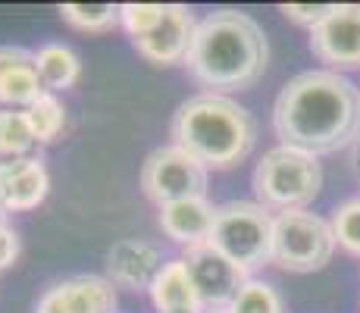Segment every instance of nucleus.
I'll list each match as a JSON object with an SVG mask.
<instances>
[{"mask_svg": "<svg viewBox=\"0 0 360 313\" xmlns=\"http://www.w3.org/2000/svg\"><path fill=\"white\" fill-rule=\"evenodd\" d=\"M34 66H38V75L44 82V88L51 94L66 91L75 82L82 79V60L72 47L60 44V41H51V44H41L34 51Z\"/></svg>", "mask_w": 360, "mask_h": 313, "instance_id": "nucleus-17", "label": "nucleus"}, {"mask_svg": "<svg viewBox=\"0 0 360 313\" xmlns=\"http://www.w3.org/2000/svg\"><path fill=\"white\" fill-rule=\"evenodd\" d=\"M25 120L32 125V135L38 144H51L63 135L66 129V107L60 103L57 94L47 91L41 101H34L29 110H25Z\"/></svg>", "mask_w": 360, "mask_h": 313, "instance_id": "nucleus-19", "label": "nucleus"}, {"mask_svg": "<svg viewBox=\"0 0 360 313\" xmlns=\"http://www.w3.org/2000/svg\"><path fill=\"white\" fill-rule=\"evenodd\" d=\"M354 151H357V160H360V135H357V141H354Z\"/></svg>", "mask_w": 360, "mask_h": 313, "instance_id": "nucleus-27", "label": "nucleus"}, {"mask_svg": "<svg viewBox=\"0 0 360 313\" xmlns=\"http://www.w3.org/2000/svg\"><path fill=\"white\" fill-rule=\"evenodd\" d=\"M310 51L329 69H360V4H335L332 16L310 32Z\"/></svg>", "mask_w": 360, "mask_h": 313, "instance_id": "nucleus-8", "label": "nucleus"}, {"mask_svg": "<svg viewBox=\"0 0 360 313\" xmlns=\"http://www.w3.org/2000/svg\"><path fill=\"white\" fill-rule=\"evenodd\" d=\"M166 16V4H120V25L131 34V41L144 38L160 25Z\"/></svg>", "mask_w": 360, "mask_h": 313, "instance_id": "nucleus-23", "label": "nucleus"}, {"mask_svg": "<svg viewBox=\"0 0 360 313\" xmlns=\"http://www.w3.org/2000/svg\"><path fill=\"white\" fill-rule=\"evenodd\" d=\"M19 257V235L13 226H6V219H0V269L13 267Z\"/></svg>", "mask_w": 360, "mask_h": 313, "instance_id": "nucleus-25", "label": "nucleus"}, {"mask_svg": "<svg viewBox=\"0 0 360 313\" xmlns=\"http://www.w3.org/2000/svg\"><path fill=\"white\" fill-rule=\"evenodd\" d=\"M51 191V172L41 157L0 160V204L6 213H29L44 204Z\"/></svg>", "mask_w": 360, "mask_h": 313, "instance_id": "nucleus-12", "label": "nucleus"}, {"mask_svg": "<svg viewBox=\"0 0 360 313\" xmlns=\"http://www.w3.org/2000/svg\"><path fill=\"white\" fill-rule=\"evenodd\" d=\"M229 313H285V307H282V295L276 291V285L263 279H245L238 295L232 298Z\"/></svg>", "mask_w": 360, "mask_h": 313, "instance_id": "nucleus-21", "label": "nucleus"}, {"mask_svg": "<svg viewBox=\"0 0 360 313\" xmlns=\"http://www.w3.org/2000/svg\"><path fill=\"white\" fill-rule=\"evenodd\" d=\"M335 254L329 219L310 210L273 213V257L269 263L285 273H316Z\"/></svg>", "mask_w": 360, "mask_h": 313, "instance_id": "nucleus-6", "label": "nucleus"}, {"mask_svg": "<svg viewBox=\"0 0 360 313\" xmlns=\"http://www.w3.org/2000/svg\"><path fill=\"white\" fill-rule=\"evenodd\" d=\"M116 285L107 276H72L41 295L34 313H113Z\"/></svg>", "mask_w": 360, "mask_h": 313, "instance_id": "nucleus-11", "label": "nucleus"}, {"mask_svg": "<svg viewBox=\"0 0 360 313\" xmlns=\"http://www.w3.org/2000/svg\"><path fill=\"white\" fill-rule=\"evenodd\" d=\"M60 16L66 25L88 34L113 32L120 25V4H63Z\"/></svg>", "mask_w": 360, "mask_h": 313, "instance_id": "nucleus-18", "label": "nucleus"}, {"mask_svg": "<svg viewBox=\"0 0 360 313\" xmlns=\"http://www.w3.org/2000/svg\"><path fill=\"white\" fill-rule=\"evenodd\" d=\"M273 129L285 148L314 157L335 154L360 135V88L329 69L295 75L273 103Z\"/></svg>", "mask_w": 360, "mask_h": 313, "instance_id": "nucleus-1", "label": "nucleus"}, {"mask_svg": "<svg viewBox=\"0 0 360 313\" xmlns=\"http://www.w3.org/2000/svg\"><path fill=\"white\" fill-rule=\"evenodd\" d=\"M182 260H185V267H188L191 282H195V288H198L200 301L207 304V310L229 307L232 298L238 295V288L248 279L229 257L219 254L210 241L195 245V248H185Z\"/></svg>", "mask_w": 360, "mask_h": 313, "instance_id": "nucleus-9", "label": "nucleus"}, {"mask_svg": "<svg viewBox=\"0 0 360 313\" xmlns=\"http://www.w3.org/2000/svg\"><path fill=\"white\" fill-rule=\"evenodd\" d=\"M207 241L251 279V273L266 267L273 257V213L257 200L219 204Z\"/></svg>", "mask_w": 360, "mask_h": 313, "instance_id": "nucleus-5", "label": "nucleus"}, {"mask_svg": "<svg viewBox=\"0 0 360 313\" xmlns=\"http://www.w3.org/2000/svg\"><path fill=\"white\" fill-rule=\"evenodd\" d=\"M213 217H217V207L207 198H188L176 200V204H163L157 222H160L166 238H172L182 248H195L210 238Z\"/></svg>", "mask_w": 360, "mask_h": 313, "instance_id": "nucleus-15", "label": "nucleus"}, {"mask_svg": "<svg viewBox=\"0 0 360 313\" xmlns=\"http://www.w3.org/2000/svg\"><path fill=\"white\" fill-rule=\"evenodd\" d=\"M163 250L144 238H122L107 254V279L116 288L148 291L163 269Z\"/></svg>", "mask_w": 360, "mask_h": 313, "instance_id": "nucleus-13", "label": "nucleus"}, {"mask_svg": "<svg viewBox=\"0 0 360 313\" xmlns=\"http://www.w3.org/2000/svg\"><path fill=\"white\" fill-rule=\"evenodd\" d=\"M47 94L34 66V51L0 47V110H29Z\"/></svg>", "mask_w": 360, "mask_h": 313, "instance_id": "nucleus-14", "label": "nucleus"}, {"mask_svg": "<svg viewBox=\"0 0 360 313\" xmlns=\"http://www.w3.org/2000/svg\"><path fill=\"white\" fill-rule=\"evenodd\" d=\"M266 63L269 44L257 19L241 10H217L198 23L182 66L210 94H229L257 85Z\"/></svg>", "mask_w": 360, "mask_h": 313, "instance_id": "nucleus-2", "label": "nucleus"}, {"mask_svg": "<svg viewBox=\"0 0 360 313\" xmlns=\"http://www.w3.org/2000/svg\"><path fill=\"white\" fill-rule=\"evenodd\" d=\"M6 217V210H4V204H0V219H4Z\"/></svg>", "mask_w": 360, "mask_h": 313, "instance_id": "nucleus-28", "label": "nucleus"}, {"mask_svg": "<svg viewBox=\"0 0 360 313\" xmlns=\"http://www.w3.org/2000/svg\"><path fill=\"white\" fill-rule=\"evenodd\" d=\"M34 144L25 110H0V160L29 157Z\"/></svg>", "mask_w": 360, "mask_h": 313, "instance_id": "nucleus-20", "label": "nucleus"}, {"mask_svg": "<svg viewBox=\"0 0 360 313\" xmlns=\"http://www.w3.org/2000/svg\"><path fill=\"white\" fill-rule=\"evenodd\" d=\"M195 29L198 19L188 6L182 4H166V16L160 19L150 34L131 41L138 51V57H144L154 66H176V63H185L191 51V41H195Z\"/></svg>", "mask_w": 360, "mask_h": 313, "instance_id": "nucleus-10", "label": "nucleus"}, {"mask_svg": "<svg viewBox=\"0 0 360 313\" xmlns=\"http://www.w3.org/2000/svg\"><path fill=\"white\" fill-rule=\"evenodd\" d=\"M320 188V157L297 148H285V144L266 151L254 170V194H257V204L266 207L269 213L307 210V204H314Z\"/></svg>", "mask_w": 360, "mask_h": 313, "instance_id": "nucleus-4", "label": "nucleus"}, {"mask_svg": "<svg viewBox=\"0 0 360 313\" xmlns=\"http://www.w3.org/2000/svg\"><path fill=\"white\" fill-rule=\"evenodd\" d=\"M329 226H332L335 248L360 257V198H351V200H345V204H338L335 210H332Z\"/></svg>", "mask_w": 360, "mask_h": 313, "instance_id": "nucleus-22", "label": "nucleus"}, {"mask_svg": "<svg viewBox=\"0 0 360 313\" xmlns=\"http://www.w3.org/2000/svg\"><path fill=\"white\" fill-rule=\"evenodd\" d=\"M207 313H229V307H213V310H207Z\"/></svg>", "mask_w": 360, "mask_h": 313, "instance_id": "nucleus-26", "label": "nucleus"}, {"mask_svg": "<svg viewBox=\"0 0 360 313\" xmlns=\"http://www.w3.org/2000/svg\"><path fill=\"white\" fill-rule=\"evenodd\" d=\"M207 182H210V170L176 144L157 148L141 166V188L157 207L207 198Z\"/></svg>", "mask_w": 360, "mask_h": 313, "instance_id": "nucleus-7", "label": "nucleus"}, {"mask_svg": "<svg viewBox=\"0 0 360 313\" xmlns=\"http://www.w3.org/2000/svg\"><path fill=\"white\" fill-rule=\"evenodd\" d=\"M279 10H282V16H285L288 23H295V25H301V29L314 32L316 25H323L332 16L335 4H282Z\"/></svg>", "mask_w": 360, "mask_h": 313, "instance_id": "nucleus-24", "label": "nucleus"}, {"mask_svg": "<svg viewBox=\"0 0 360 313\" xmlns=\"http://www.w3.org/2000/svg\"><path fill=\"white\" fill-rule=\"evenodd\" d=\"M148 295L154 301L157 313H207V304L200 301L182 257H172V260L163 263L157 279L150 282Z\"/></svg>", "mask_w": 360, "mask_h": 313, "instance_id": "nucleus-16", "label": "nucleus"}, {"mask_svg": "<svg viewBox=\"0 0 360 313\" xmlns=\"http://www.w3.org/2000/svg\"><path fill=\"white\" fill-rule=\"evenodd\" d=\"M172 144L207 170H232L254 151L257 122L229 94H195L172 113Z\"/></svg>", "mask_w": 360, "mask_h": 313, "instance_id": "nucleus-3", "label": "nucleus"}]
</instances>
